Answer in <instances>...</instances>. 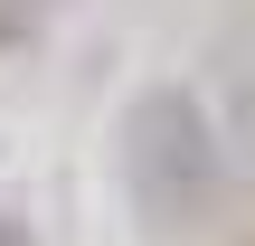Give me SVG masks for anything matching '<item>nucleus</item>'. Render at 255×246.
Returning <instances> with one entry per match:
<instances>
[{"label":"nucleus","mask_w":255,"mask_h":246,"mask_svg":"<svg viewBox=\"0 0 255 246\" xmlns=\"http://www.w3.org/2000/svg\"><path fill=\"white\" fill-rule=\"evenodd\" d=\"M114 161H123V190L142 209V228H199L227 190V152H218V123L189 85H142L123 104V133H114Z\"/></svg>","instance_id":"obj_1"},{"label":"nucleus","mask_w":255,"mask_h":246,"mask_svg":"<svg viewBox=\"0 0 255 246\" xmlns=\"http://www.w3.org/2000/svg\"><path fill=\"white\" fill-rule=\"evenodd\" d=\"M0 246H28V228H19V218H0Z\"/></svg>","instance_id":"obj_2"}]
</instances>
